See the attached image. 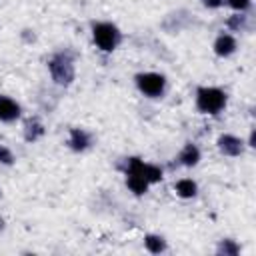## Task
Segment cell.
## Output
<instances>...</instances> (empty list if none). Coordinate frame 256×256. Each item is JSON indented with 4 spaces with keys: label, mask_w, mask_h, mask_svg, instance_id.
Returning a JSON list of instances; mask_svg holds the SVG:
<instances>
[{
    "label": "cell",
    "mask_w": 256,
    "mask_h": 256,
    "mask_svg": "<svg viewBox=\"0 0 256 256\" xmlns=\"http://www.w3.org/2000/svg\"><path fill=\"white\" fill-rule=\"evenodd\" d=\"M48 72L56 86L68 88L76 80V56L72 50H58L48 58Z\"/></svg>",
    "instance_id": "6da1fadb"
},
{
    "label": "cell",
    "mask_w": 256,
    "mask_h": 256,
    "mask_svg": "<svg viewBox=\"0 0 256 256\" xmlns=\"http://www.w3.org/2000/svg\"><path fill=\"white\" fill-rule=\"evenodd\" d=\"M194 104L200 114L218 116L228 106V94H226V90H222L218 86H200V88H196Z\"/></svg>",
    "instance_id": "7a4b0ae2"
},
{
    "label": "cell",
    "mask_w": 256,
    "mask_h": 256,
    "mask_svg": "<svg viewBox=\"0 0 256 256\" xmlns=\"http://www.w3.org/2000/svg\"><path fill=\"white\" fill-rule=\"evenodd\" d=\"M92 42L94 46L104 52V54H110L114 52L120 44H122V30L114 24V22H106V20H100V22H92Z\"/></svg>",
    "instance_id": "3957f363"
},
{
    "label": "cell",
    "mask_w": 256,
    "mask_h": 256,
    "mask_svg": "<svg viewBox=\"0 0 256 256\" xmlns=\"http://www.w3.org/2000/svg\"><path fill=\"white\" fill-rule=\"evenodd\" d=\"M134 84L142 96L152 98V100L162 98L168 90V80L160 72H138L134 76Z\"/></svg>",
    "instance_id": "277c9868"
},
{
    "label": "cell",
    "mask_w": 256,
    "mask_h": 256,
    "mask_svg": "<svg viewBox=\"0 0 256 256\" xmlns=\"http://www.w3.org/2000/svg\"><path fill=\"white\" fill-rule=\"evenodd\" d=\"M216 148L220 150V154L222 156H228V158H238V156H242L244 154V150H246V142L240 138V136H236V134H220L218 138H216Z\"/></svg>",
    "instance_id": "5b68a950"
},
{
    "label": "cell",
    "mask_w": 256,
    "mask_h": 256,
    "mask_svg": "<svg viewBox=\"0 0 256 256\" xmlns=\"http://www.w3.org/2000/svg\"><path fill=\"white\" fill-rule=\"evenodd\" d=\"M92 134L86 130V128H80V126H72L68 130V138H66V146L72 150V152H86L90 146H92Z\"/></svg>",
    "instance_id": "8992f818"
},
{
    "label": "cell",
    "mask_w": 256,
    "mask_h": 256,
    "mask_svg": "<svg viewBox=\"0 0 256 256\" xmlns=\"http://www.w3.org/2000/svg\"><path fill=\"white\" fill-rule=\"evenodd\" d=\"M20 116H22V106L14 98L0 94V122L12 124V122L20 120Z\"/></svg>",
    "instance_id": "52a82bcc"
},
{
    "label": "cell",
    "mask_w": 256,
    "mask_h": 256,
    "mask_svg": "<svg viewBox=\"0 0 256 256\" xmlns=\"http://www.w3.org/2000/svg\"><path fill=\"white\" fill-rule=\"evenodd\" d=\"M212 50H214V54L218 58H230L238 50V42H236V38L232 34L222 32V34L216 36V40L212 44Z\"/></svg>",
    "instance_id": "ba28073f"
},
{
    "label": "cell",
    "mask_w": 256,
    "mask_h": 256,
    "mask_svg": "<svg viewBox=\"0 0 256 256\" xmlns=\"http://www.w3.org/2000/svg\"><path fill=\"white\" fill-rule=\"evenodd\" d=\"M176 160H178V164L184 166V168H194V166L200 164L202 152H200V148H198L194 142H186V144L182 146V150L178 152Z\"/></svg>",
    "instance_id": "9c48e42d"
},
{
    "label": "cell",
    "mask_w": 256,
    "mask_h": 256,
    "mask_svg": "<svg viewBox=\"0 0 256 256\" xmlns=\"http://www.w3.org/2000/svg\"><path fill=\"white\" fill-rule=\"evenodd\" d=\"M44 134H46V126L42 124V120H40V118L32 116V118H28V120L24 122V128H22V136H24V140H26L28 144H34V142H38V140H40Z\"/></svg>",
    "instance_id": "30bf717a"
},
{
    "label": "cell",
    "mask_w": 256,
    "mask_h": 256,
    "mask_svg": "<svg viewBox=\"0 0 256 256\" xmlns=\"http://www.w3.org/2000/svg\"><path fill=\"white\" fill-rule=\"evenodd\" d=\"M174 192H176L178 198L190 200V198H194L198 194V184L192 178H180V180L174 182Z\"/></svg>",
    "instance_id": "8fae6325"
},
{
    "label": "cell",
    "mask_w": 256,
    "mask_h": 256,
    "mask_svg": "<svg viewBox=\"0 0 256 256\" xmlns=\"http://www.w3.org/2000/svg\"><path fill=\"white\" fill-rule=\"evenodd\" d=\"M124 176H126V186L134 196H144L148 192L150 184L146 182L144 176H140V174H124Z\"/></svg>",
    "instance_id": "7c38bea8"
},
{
    "label": "cell",
    "mask_w": 256,
    "mask_h": 256,
    "mask_svg": "<svg viewBox=\"0 0 256 256\" xmlns=\"http://www.w3.org/2000/svg\"><path fill=\"white\" fill-rule=\"evenodd\" d=\"M144 248H146L150 254H162V252L168 250V242H166L164 236L150 232V234L144 236Z\"/></svg>",
    "instance_id": "4fadbf2b"
},
{
    "label": "cell",
    "mask_w": 256,
    "mask_h": 256,
    "mask_svg": "<svg viewBox=\"0 0 256 256\" xmlns=\"http://www.w3.org/2000/svg\"><path fill=\"white\" fill-rule=\"evenodd\" d=\"M216 254L218 256H238L240 254V244L232 238H222L216 244Z\"/></svg>",
    "instance_id": "5bb4252c"
},
{
    "label": "cell",
    "mask_w": 256,
    "mask_h": 256,
    "mask_svg": "<svg viewBox=\"0 0 256 256\" xmlns=\"http://www.w3.org/2000/svg\"><path fill=\"white\" fill-rule=\"evenodd\" d=\"M226 26H228L232 32H244V30L248 28V16H246V12H236V14L228 16Z\"/></svg>",
    "instance_id": "9a60e30c"
},
{
    "label": "cell",
    "mask_w": 256,
    "mask_h": 256,
    "mask_svg": "<svg viewBox=\"0 0 256 256\" xmlns=\"http://www.w3.org/2000/svg\"><path fill=\"white\" fill-rule=\"evenodd\" d=\"M144 178L148 180L150 186H152V184H158V182H162V178H164V170H162L158 164L146 162V166H144Z\"/></svg>",
    "instance_id": "2e32d148"
},
{
    "label": "cell",
    "mask_w": 256,
    "mask_h": 256,
    "mask_svg": "<svg viewBox=\"0 0 256 256\" xmlns=\"http://www.w3.org/2000/svg\"><path fill=\"white\" fill-rule=\"evenodd\" d=\"M14 162H16L14 152H12L8 146L0 144V164H2V166H14Z\"/></svg>",
    "instance_id": "e0dca14e"
},
{
    "label": "cell",
    "mask_w": 256,
    "mask_h": 256,
    "mask_svg": "<svg viewBox=\"0 0 256 256\" xmlns=\"http://www.w3.org/2000/svg\"><path fill=\"white\" fill-rule=\"evenodd\" d=\"M224 4H228L234 12H248L252 8V0H224Z\"/></svg>",
    "instance_id": "ac0fdd59"
},
{
    "label": "cell",
    "mask_w": 256,
    "mask_h": 256,
    "mask_svg": "<svg viewBox=\"0 0 256 256\" xmlns=\"http://www.w3.org/2000/svg\"><path fill=\"white\" fill-rule=\"evenodd\" d=\"M200 2H202V6H206L210 10H218L220 6H224V0H200Z\"/></svg>",
    "instance_id": "d6986e66"
},
{
    "label": "cell",
    "mask_w": 256,
    "mask_h": 256,
    "mask_svg": "<svg viewBox=\"0 0 256 256\" xmlns=\"http://www.w3.org/2000/svg\"><path fill=\"white\" fill-rule=\"evenodd\" d=\"M246 146H250V148L256 146V130H254V128L250 130V136H248V140H246Z\"/></svg>",
    "instance_id": "ffe728a7"
},
{
    "label": "cell",
    "mask_w": 256,
    "mask_h": 256,
    "mask_svg": "<svg viewBox=\"0 0 256 256\" xmlns=\"http://www.w3.org/2000/svg\"><path fill=\"white\" fill-rule=\"evenodd\" d=\"M30 30H22V38L26 40V42H34L36 40V34H34V30H32V34H28Z\"/></svg>",
    "instance_id": "44dd1931"
},
{
    "label": "cell",
    "mask_w": 256,
    "mask_h": 256,
    "mask_svg": "<svg viewBox=\"0 0 256 256\" xmlns=\"http://www.w3.org/2000/svg\"><path fill=\"white\" fill-rule=\"evenodd\" d=\"M4 228H6V220L0 216V232H4Z\"/></svg>",
    "instance_id": "7402d4cb"
},
{
    "label": "cell",
    "mask_w": 256,
    "mask_h": 256,
    "mask_svg": "<svg viewBox=\"0 0 256 256\" xmlns=\"http://www.w3.org/2000/svg\"><path fill=\"white\" fill-rule=\"evenodd\" d=\"M0 198H2V190H0Z\"/></svg>",
    "instance_id": "603a6c76"
}]
</instances>
